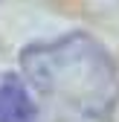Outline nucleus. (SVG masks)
Instances as JSON below:
<instances>
[{"mask_svg":"<svg viewBox=\"0 0 119 122\" xmlns=\"http://www.w3.org/2000/svg\"><path fill=\"white\" fill-rule=\"evenodd\" d=\"M20 64L44 96L90 116L108 113L119 96L113 61L93 38L81 32L26 47Z\"/></svg>","mask_w":119,"mask_h":122,"instance_id":"1","label":"nucleus"},{"mask_svg":"<svg viewBox=\"0 0 119 122\" xmlns=\"http://www.w3.org/2000/svg\"><path fill=\"white\" fill-rule=\"evenodd\" d=\"M35 113L38 108L26 87L15 76H6L0 81V122H32Z\"/></svg>","mask_w":119,"mask_h":122,"instance_id":"2","label":"nucleus"}]
</instances>
